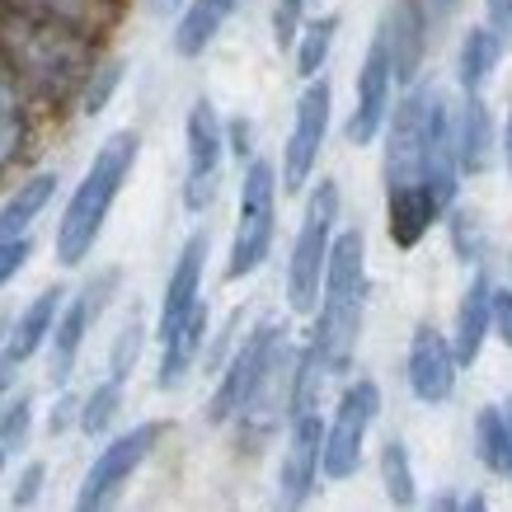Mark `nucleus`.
<instances>
[{
    "instance_id": "obj_1",
    "label": "nucleus",
    "mask_w": 512,
    "mask_h": 512,
    "mask_svg": "<svg viewBox=\"0 0 512 512\" xmlns=\"http://www.w3.org/2000/svg\"><path fill=\"white\" fill-rule=\"evenodd\" d=\"M362 301H367V235L343 231L329 240L325 278H320V315H315L311 348L329 367V376L348 372L357 353V334H362Z\"/></svg>"
},
{
    "instance_id": "obj_2",
    "label": "nucleus",
    "mask_w": 512,
    "mask_h": 512,
    "mask_svg": "<svg viewBox=\"0 0 512 512\" xmlns=\"http://www.w3.org/2000/svg\"><path fill=\"white\" fill-rule=\"evenodd\" d=\"M137 151H141V137L132 127L104 137V146L94 151L90 170H85V179H80L71 202H66L62 221H57V264L62 268H80L90 259L94 240L104 231V221H109L113 202L123 193L132 165H137Z\"/></svg>"
},
{
    "instance_id": "obj_3",
    "label": "nucleus",
    "mask_w": 512,
    "mask_h": 512,
    "mask_svg": "<svg viewBox=\"0 0 512 512\" xmlns=\"http://www.w3.org/2000/svg\"><path fill=\"white\" fill-rule=\"evenodd\" d=\"M85 33L66 24H47L33 15H10L0 24V57L15 66L19 80H29L47 99H66L90 76V47L80 43Z\"/></svg>"
},
{
    "instance_id": "obj_4",
    "label": "nucleus",
    "mask_w": 512,
    "mask_h": 512,
    "mask_svg": "<svg viewBox=\"0 0 512 512\" xmlns=\"http://www.w3.org/2000/svg\"><path fill=\"white\" fill-rule=\"evenodd\" d=\"M278 235V170L268 160H249L240 179V217L231 235L226 282H240L268 264V249Z\"/></svg>"
},
{
    "instance_id": "obj_5",
    "label": "nucleus",
    "mask_w": 512,
    "mask_h": 512,
    "mask_svg": "<svg viewBox=\"0 0 512 512\" xmlns=\"http://www.w3.org/2000/svg\"><path fill=\"white\" fill-rule=\"evenodd\" d=\"M334 221H339V184L320 179L311 188V202H306V217H301V231H296L292 245V264H287V306L296 315H311L315 301H320V278H325Z\"/></svg>"
},
{
    "instance_id": "obj_6",
    "label": "nucleus",
    "mask_w": 512,
    "mask_h": 512,
    "mask_svg": "<svg viewBox=\"0 0 512 512\" xmlns=\"http://www.w3.org/2000/svg\"><path fill=\"white\" fill-rule=\"evenodd\" d=\"M376 414H381V386L376 381H353L339 395L334 423L325 428V447H320V475L325 480H348L362 466V442L372 433Z\"/></svg>"
},
{
    "instance_id": "obj_7",
    "label": "nucleus",
    "mask_w": 512,
    "mask_h": 512,
    "mask_svg": "<svg viewBox=\"0 0 512 512\" xmlns=\"http://www.w3.org/2000/svg\"><path fill=\"white\" fill-rule=\"evenodd\" d=\"M160 423H137V428H127L109 442V447L94 456V466L85 470V480H80V494H76V508L80 512H94V508H109L118 489H123L132 475L141 470V461L156 451L160 442Z\"/></svg>"
},
{
    "instance_id": "obj_8",
    "label": "nucleus",
    "mask_w": 512,
    "mask_h": 512,
    "mask_svg": "<svg viewBox=\"0 0 512 512\" xmlns=\"http://www.w3.org/2000/svg\"><path fill=\"white\" fill-rule=\"evenodd\" d=\"M329 104H334V90H329L325 76H311L306 90L296 99V118H292V137L282 146V188L287 193H301L311 184L315 160L325 151V132H329Z\"/></svg>"
},
{
    "instance_id": "obj_9",
    "label": "nucleus",
    "mask_w": 512,
    "mask_h": 512,
    "mask_svg": "<svg viewBox=\"0 0 512 512\" xmlns=\"http://www.w3.org/2000/svg\"><path fill=\"white\" fill-rule=\"evenodd\" d=\"M188 141V179H184V207L188 212H207L217 198V179H221V156H226V132L221 118L212 109V99H193L184 123Z\"/></svg>"
},
{
    "instance_id": "obj_10",
    "label": "nucleus",
    "mask_w": 512,
    "mask_h": 512,
    "mask_svg": "<svg viewBox=\"0 0 512 512\" xmlns=\"http://www.w3.org/2000/svg\"><path fill=\"white\" fill-rule=\"evenodd\" d=\"M282 334H287V329H282V320H259V325L240 339V348L231 353L226 372H221L217 390H212V400H207V423H231L235 414H240V404H245L249 386L259 381L268 353L278 348Z\"/></svg>"
},
{
    "instance_id": "obj_11",
    "label": "nucleus",
    "mask_w": 512,
    "mask_h": 512,
    "mask_svg": "<svg viewBox=\"0 0 512 512\" xmlns=\"http://www.w3.org/2000/svg\"><path fill=\"white\" fill-rule=\"evenodd\" d=\"M390 85H395V71H390V43H386V24H381L372 47H367V62L357 71V109L348 118V141L353 146H367V141L381 137L390 113Z\"/></svg>"
},
{
    "instance_id": "obj_12",
    "label": "nucleus",
    "mask_w": 512,
    "mask_h": 512,
    "mask_svg": "<svg viewBox=\"0 0 512 512\" xmlns=\"http://www.w3.org/2000/svg\"><path fill=\"white\" fill-rule=\"evenodd\" d=\"M287 423H292V433H287V451H282L278 489H282V503H287V508H301V503L315 494V480H320L325 423H320V409L287 414Z\"/></svg>"
},
{
    "instance_id": "obj_13",
    "label": "nucleus",
    "mask_w": 512,
    "mask_h": 512,
    "mask_svg": "<svg viewBox=\"0 0 512 512\" xmlns=\"http://www.w3.org/2000/svg\"><path fill=\"white\" fill-rule=\"evenodd\" d=\"M292 367H296V353H292V343H287V334H282L278 348L268 353L259 381L249 386L240 414H235V419L249 428V437L273 433V428L287 419V400H292Z\"/></svg>"
},
{
    "instance_id": "obj_14",
    "label": "nucleus",
    "mask_w": 512,
    "mask_h": 512,
    "mask_svg": "<svg viewBox=\"0 0 512 512\" xmlns=\"http://www.w3.org/2000/svg\"><path fill=\"white\" fill-rule=\"evenodd\" d=\"M113 282H118V273H104V278L90 282L66 311H57V325H52V334H47V343H52L47 367H52V381H57V386H66L71 372H76L80 343H85V334H90V320L104 311V296L113 292Z\"/></svg>"
},
{
    "instance_id": "obj_15",
    "label": "nucleus",
    "mask_w": 512,
    "mask_h": 512,
    "mask_svg": "<svg viewBox=\"0 0 512 512\" xmlns=\"http://www.w3.org/2000/svg\"><path fill=\"white\" fill-rule=\"evenodd\" d=\"M409 390L423 404H442L456 390V353L433 325H419L409 339Z\"/></svg>"
},
{
    "instance_id": "obj_16",
    "label": "nucleus",
    "mask_w": 512,
    "mask_h": 512,
    "mask_svg": "<svg viewBox=\"0 0 512 512\" xmlns=\"http://www.w3.org/2000/svg\"><path fill=\"white\" fill-rule=\"evenodd\" d=\"M202 264H207V235H188L179 259H174V273L165 282V301H160V320H156V339H165L179 320H184L193 306L202 301Z\"/></svg>"
},
{
    "instance_id": "obj_17",
    "label": "nucleus",
    "mask_w": 512,
    "mask_h": 512,
    "mask_svg": "<svg viewBox=\"0 0 512 512\" xmlns=\"http://www.w3.org/2000/svg\"><path fill=\"white\" fill-rule=\"evenodd\" d=\"M202 343H207V301H198V306H193V311L160 339V376H156L160 390L184 386V376L193 372Z\"/></svg>"
},
{
    "instance_id": "obj_18",
    "label": "nucleus",
    "mask_w": 512,
    "mask_h": 512,
    "mask_svg": "<svg viewBox=\"0 0 512 512\" xmlns=\"http://www.w3.org/2000/svg\"><path fill=\"white\" fill-rule=\"evenodd\" d=\"M386 217H390V240L400 249H414L428 235V226L442 217V207H437V198L428 188H390Z\"/></svg>"
},
{
    "instance_id": "obj_19",
    "label": "nucleus",
    "mask_w": 512,
    "mask_h": 512,
    "mask_svg": "<svg viewBox=\"0 0 512 512\" xmlns=\"http://www.w3.org/2000/svg\"><path fill=\"white\" fill-rule=\"evenodd\" d=\"M235 5H240V0H188L179 24H174V52L188 57V62L202 57V52L212 47V38L226 29V19L235 15Z\"/></svg>"
},
{
    "instance_id": "obj_20",
    "label": "nucleus",
    "mask_w": 512,
    "mask_h": 512,
    "mask_svg": "<svg viewBox=\"0 0 512 512\" xmlns=\"http://www.w3.org/2000/svg\"><path fill=\"white\" fill-rule=\"evenodd\" d=\"M484 339H489V278L475 273L470 292L461 296V311H456V339H451L456 367H475L484 353Z\"/></svg>"
},
{
    "instance_id": "obj_21",
    "label": "nucleus",
    "mask_w": 512,
    "mask_h": 512,
    "mask_svg": "<svg viewBox=\"0 0 512 512\" xmlns=\"http://www.w3.org/2000/svg\"><path fill=\"white\" fill-rule=\"evenodd\" d=\"M62 287H47V292H38L24 306V315L15 320V329H10V343H5V357L10 362H29V357H38V348L47 343V334H52V325H57V311H62Z\"/></svg>"
},
{
    "instance_id": "obj_22",
    "label": "nucleus",
    "mask_w": 512,
    "mask_h": 512,
    "mask_svg": "<svg viewBox=\"0 0 512 512\" xmlns=\"http://www.w3.org/2000/svg\"><path fill=\"white\" fill-rule=\"evenodd\" d=\"M386 43H390V71H395L400 85H409L414 71H419V62H423V10H419V0H400V5H395V15H390V24H386Z\"/></svg>"
},
{
    "instance_id": "obj_23",
    "label": "nucleus",
    "mask_w": 512,
    "mask_h": 512,
    "mask_svg": "<svg viewBox=\"0 0 512 512\" xmlns=\"http://www.w3.org/2000/svg\"><path fill=\"white\" fill-rule=\"evenodd\" d=\"M52 193H57V174L52 170L24 179L10 198L0 202V240H10V235H29V226L38 221V212H43L47 202H52Z\"/></svg>"
},
{
    "instance_id": "obj_24",
    "label": "nucleus",
    "mask_w": 512,
    "mask_h": 512,
    "mask_svg": "<svg viewBox=\"0 0 512 512\" xmlns=\"http://www.w3.org/2000/svg\"><path fill=\"white\" fill-rule=\"evenodd\" d=\"M24 141H29V113H24L19 76H15V66L0 57V170L15 165Z\"/></svg>"
},
{
    "instance_id": "obj_25",
    "label": "nucleus",
    "mask_w": 512,
    "mask_h": 512,
    "mask_svg": "<svg viewBox=\"0 0 512 512\" xmlns=\"http://www.w3.org/2000/svg\"><path fill=\"white\" fill-rule=\"evenodd\" d=\"M489 151H494L489 109H484L480 94H466V118H461V132H456V170L480 174L489 165Z\"/></svg>"
},
{
    "instance_id": "obj_26",
    "label": "nucleus",
    "mask_w": 512,
    "mask_h": 512,
    "mask_svg": "<svg viewBox=\"0 0 512 512\" xmlns=\"http://www.w3.org/2000/svg\"><path fill=\"white\" fill-rule=\"evenodd\" d=\"M503 47H508V33H498L494 24L466 33V43H461V85H466V94H480L484 76H489L498 66V57H503Z\"/></svg>"
},
{
    "instance_id": "obj_27",
    "label": "nucleus",
    "mask_w": 512,
    "mask_h": 512,
    "mask_svg": "<svg viewBox=\"0 0 512 512\" xmlns=\"http://www.w3.org/2000/svg\"><path fill=\"white\" fill-rule=\"evenodd\" d=\"M334 33H339V15H320V19H301L296 29V76L311 80L325 71V57L334 47Z\"/></svg>"
},
{
    "instance_id": "obj_28",
    "label": "nucleus",
    "mask_w": 512,
    "mask_h": 512,
    "mask_svg": "<svg viewBox=\"0 0 512 512\" xmlns=\"http://www.w3.org/2000/svg\"><path fill=\"white\" fill-rule=\"evenodd\" d=\"M475 456L489 475H512V447H508V428H503V414L494 404L480 409L475 419Z\"/></svg>"
},
{
    "instance_id": "obj_29",
    "label": "nucleus",
    "mask_w": 512,
    "mask_h": 512,
    "mask_svg": "<svg viewBox=\"0 0 512 512\" xmlns=\"http://www.w3.org/2000/svg\"><path fill=\"white\" fill-rule=\"evenodd\" d=\"M123 386L127 381H118V376H109L104 386H94L90 395H85V404H80V433H90V437H104L113 428V419H118V409H123Z\"/></svg>"
},
{
    "instance_id": "obj_30",
    "label": "nucleus",
    "mask_w": 512,
    "mask_h": 512,
    "mask_svg": "<svg viewBox=\"0 0 512 512\" xmlns=\"http://www.w3.org/2000/svg\"><path fill=\"white\" fill-rule=\"evenodd\" d=\"M94 5L99 0H10L15 15H33L47 19V24H66V29L85 33L94 24Z\"/></svg>"
},
{
    "instance_id": "obj_31",
    "label": "nucleus",
    "mask_w": 512,
    "mask_h": 512,
    "mask_svg": "<svg viewBox=\"0 0 512 512\" xmlns=\"http://www.w3.org/2000/svg\"><path fill=\"white\" fill-rule=\"evenodd\" d=\"M381 480H386V498L395 508H414V466H409V451L404 442H386L381 451Z\"/></svg>"
},
{
    "instance_id": "obj_32",
    "label": "nucleus",
    "mask_w": 512,
    "mask_h": 512,
    "mask_svg": "<svg viewBox=\"0 0 512 512\" xmlns=\"http://www.w3.org/2000/svg\"><path fill=\"white\" fill-rule=\"evenodd\" d=\"M123 62H104L99 71H90L85 76V90H80V109H85V118H99L104 113V104H109L113 94H118V85H123Z\"/></svg>"
},
{
    "instance_id": "obj_33",
    "label": "nucleus",
    "mask_w": 512,
    "mask_h": 512,
    "mask_svg": "<svg viewBox=\"0 0 512 512\" xmlns=\"http://www.w3.org/2000/svg\"><path fill=\"white\" fill-rule=\"evenodd\" d=\"M141 320H127L123 329H118V339H113V353H109V376H118V381H127L132 376V367H137L141 357Z\"/></svg>"
},
{
    "instance_id": "obj_34",
    "label": "nucleus",
    "mask_w": 512,
    "mask_h": 512,
    "mask_svg": "<svg viewBox=\"0 0 512 512\" xmlns=\"http://www.w3.org/2000/svg\"><path fill=\"white\" fill-rule=\"evenodd\" d=\"M29 423H33V400L29 395H15V400L0 409V447L10 451L29 437Z\"/></svg>"
},
{
    "instance_id": "obj_35",
    "label": "nucleus",
    "mask_w": 512,
    "mask_h": 512,
    "mask_svg": "<svg viewBox=\"0 0 512 512\" xmlns=\"http://www.w3.org/2000/svg\"><path fill=\"white\" fill-rule=\"evenodd\" d=\"M451 240H456V254H461L466 264H480V254H484V235H480V226H475V217H466V212H456V217H451Z\"/></svg>"
},
{
    "instance_id": "obj_36",
    "label": "nucleus",
    "mask_w": 512,
    "mask_h": 512,
    "mask_svg": "<svg viewBox=\"0 0 512 512\" xmlns=\"http://www.w3.org/2000/svg\"><path fill=\"white\" fill-rule=\"evenodd\" d=\"M29 254H33L29 235H10V240H0V287H5V282H15L19 273H24Z\"/></svg>"
},
{
    "instance_id": "obj_37",
    "label": "nucleus",
    "mask_w": 512,
    "mask_h": 512,
    "mask_svg": "<svg viewBox=\"0 0 512 512\" xmlns=\"http://www.w3.org/2000/svg\"><path fill=\"white\" fill-rule=\"evenodd\" d=\"M301 19H306V0H278V10H273V38H278V47L296 43Z\"/></svg>"
},
{
    "instance_id": "obj_38",
    "label": "nucleus",
    "mask_w": 512,
    "mask_h": 512,
    "mask_svg": "<svg viewBox=\"0 0 512 512\" xmlns=\"http://www.w3.org/2000/svg\"><path fill=\"white\" fill-rule=\"evenodd\" d=\"M489 329L512 348V287H489Z\"/></svg>"
},
{
    "instance_id": "obj_39",
    "label": "nucleus",
    "mask_w": 512,
    "mask_h": 512,
    "mask_svg": "<svg viewBox=\"0 0 512 512\" xmlns=\"http://www.w3.org/2000/svg\"><path fill=\"white\" fill-rule=\"evenodd\" d=\"M43 480H47V466L43 461H29L24 466V475H19V484H15V508H29V503H38V494H43Z\"/></svg>"
},
{
    "instance_id": "obj_40",
    "label": "nucleus",
    "mask_w": 512,
    "mask_h": 512,
    "mask_svg": "<svg viewBox=\"0 0 512 512\" xmlns=\"http://www.w3.org/2000/svg\"><path fill=\"white\" fill-rule=\"evenodd\" d=\"M484 10H489V24L498 33H512V0H484Z\"/></svg>"
},
{
    "instance_id": "obj_41",
    "label": "nucleus",
    "mask_w": 512,
    "mask_h": 512,
    "mask_svg": "<svg viewBox=\"0 0 512 512\" xmlns=\"http://www.w3.org/2000/svg\"><path fill=\"white\" fill-rule=\"evenodd\" d=\"M231 151L240 160L249 156V123H245V118H235V123H231Z\"/></svg>"
},
{
    "instance_id": "obj_42",
    "label": "nucleus",
    "mask_w": 512,
    "mask_h": 512,
    "mask_svg": "<svg viewBox=\"0 0 512 512\" xmlns=\"http://www.w3.org/2000/svg\"><path fill=\"white\" fill-rule=\"evenodd\" d=\"M76 409H80L76 400H62V404H57V409H52V433H62L66 423H71V414H76Z\"/></svg>"
},
{
    "instance_id": "obj_43",
    "label": "nucleus",
    "mask_w": 512,
    "mask_h": 512,
    "mask_svg": "<svg viewBox=\"0 0 512 512\" xmlns=\"http://www.w3.org/2000/svg\"><path fill=\"white\" fill-rule=\"evenodd\" d=\"M10 381H15V362L0 353V400H5V390H10Z\"/></svg>"
},
{
    "instance_id": "obj_44",
    "label": "nucleus",
    "mask_w": 512,
    "mask_h": 512,
    "mask_svg": "<svg viewBox=\"0 0 512 512\" xmlns=\"http://www.w3.org/2000/svg\"><path fill=\"white\" fill-rule=\"evenodd\" d=\"M461 0H428V10H433V19H447L451 10H456Z\"/></svg>"
},
{
    "instance_id": "obj_45",
    "label": "nucleus",
    "mask_w": 512,
    "mask_h": 512,
    "mask_svg": "<svg viewBox=\"0 0 512 512\" xmlns=\"http://www.w3.org/2000/svg\"><path fill=\"white\" fill-rule=\"evenodd\" d=\"M503 160H508V174H512V118H508V127H503Z\"/></svg>"
},
{
    "instance_id": "obj_46",
    "label": "nucleus",
    "mask_w": 512,
    "mask_h": 512,
    "mask_svg": "<svg viewBox=\"0 0 512 512\" xmlns=\"http://www.w3.org/2000/svg\"><path fill=\"white\" fill-rule=\"evenodd\" d=\"M498 414H503V428H508V447H512V395H508V404H503Z\"/></svg>"
},
{
    "instance_id": "obj_47",
    "label": "nucleus",
    "mask_w": 512,
    "mask_h": 512,
    "mask_svg": "<svg viewBox=\"0 0 512 512\" xmlns=\"http://www.w3.org/2000/svg\"><path fill=\"white\" fill-rule=\"evenodd\" d=\"M0 470H5V447H0Z\"/></svg>"
}]
</instances>
